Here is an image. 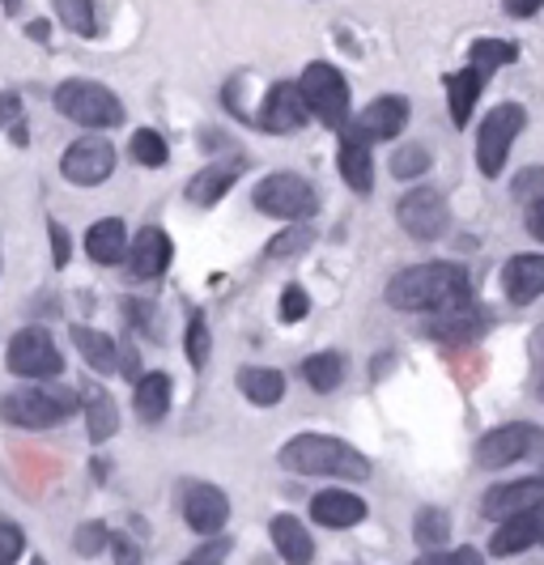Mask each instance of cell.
<instances>
[{
    "label": "cell",
    "mask_w": 544,
    "mask_h": 565,
    "mask_svg": "<svg viewBox=\"0 0 544 565\" xmlns=\"http://www.w3.org/2000/svg\"><path fill=\"white\" fill-rule=\"evenodd\" d=\"M82 408V392H68V387H22L13 396L0 399V417L13 425H26V429H52L64 425L68 417H77Z\"/></svg>",
    "instance_id": "3"
},
{
    "label": "cell",
    "mask_w": 544,
    "mask_h": 565,
    "mask_svg": "<svg viewBox=\"0 0 544 565\" xmlns=\"http://www.w3.org/2000/svg\"><path fill=\"white\" fill-rule=\"evenodd\" d=\"M30 565H47V562H30Z\"/></svg>",
    "instance_id": "50"
},
{
    "label": "cell",
    "mask_w": 544,
    "mask_h": 565,
    "mask_svg": "<svg viewBox=\"0 0 544 565\" xmlns=\"http://www.w3.org/2000/svg\"><path fill=\"white\" fill-rule=\"evenodd\" d=\"M18 119H22V98L18 94H0V128H9Z\"/></svg>",
    "instance_id": "46"
},
{
    "label": "cell",
    "mask_w": 544,
    "mask_h": 565,
    "mask_svg": "<svg viewBox=\"0 0 544 565\" xmlns=\"http://www.w3.org/2000/svg\"><path fill=\"white\" fill-rule=\"evenodd\" d=\"M252 200H256V209L264 217H277V222H289V226L319 213V192L302 174H289V170H277V174L259 179Z\"/></svg>",
    "instance_id": "5"
},
{
    "label": "cell",
    "mask_w": 544,
    "mask_h": 565,
    "mask_svg": "<svg viewBox=\"0 0 544 565\" xmlns=\"http://www.w3.org/2000/svg\"><path fill=\"white\" fill-rule=\"evenodd\" d=\"M47 234H52V252H56V268H64L68 264V230L60 226V222H47Z\"/></svg>",
    "instance_id": "45"
},
{
    "label": "cell",
    "mask_w": 544,
    "mask_h": 565,
    "mask_svg": "<svg viewBox=\"0 0 544 565\" xmlns=\"http://www.w3.org/2000/svg\"><path fill=\"white\" fill-rule=\"evenodd\" d=\"M532 544L544 548V502L527 507L523 514L502 519L493 540H489V553H493V557H515V553H527Z\"/></svg>",
    "instance_id": "16"
},
{
    "label": "cell",
    "mask_w": 544,
    "mask_h": 565,
    "mask_svg": "<svg viewBox=\"0 0 544 565\" xmlns=\"http://www.w3.org/2000/svg\"><path fill=\"white\" fill-rule=\"evenodd\" d=\"M527 128V111L519 103H502L481 119V132H477V167L486 179L502 174L506 158H511V145L519 141V132Z\"/></svg>",
    "instance_id": "7"
},
{
    "label": "cell",
    "mask_w": 544,
    "mask_h": 565,
    "mask_svg": "<svg viewBox=\"0 0 544 565\" xmlns=\"http://www.w3.org/2000/svg\"><path fill=\"white\" fill-rule=\"evenodd\" d=\"M26 553V532L9 519H0V565H18V557Z\"/></svg>",
    "instance_id": "40"
},
{
    "label": "cell",
    "mask_w": 544,
    "mask_h": 565,
    "mask_svg": "<svg viewBox=\"0 0 544 565\" xmlns=\"http://www.w3.org/2000/svg\"><path fill=\"white\" fill-rule=\"evenodd\" d=\"M56 18L64 22V30L94 39L98 34V13H94V0H56Z\"/></svg>",
    "instance_id": "34"
},
{
    "label": "cell",
    "mask_w": 544,
    "mask_h": 565,
    "mask_svg": "<svg viewBox=\"0 0 544 565\" xmlns=\"http://www.w3.org/2000/svg\"><path fill=\"white\" fill-rule=\"evenodd\" d=\"M281 468L294 477H332V481H366L371 459L337 434H298L281 447Z\"/></svg>",
    "instance_id": "2"
},
{
    "label": "cell",
    "mask_w": 544,
    "mask_h": 565,
    "mask_svg": "<svg viewBox=\"0 0 544 565\" xmlns=\"http://www.w3.org/2000/svg\"><path fill=\"white\" fill-rule=\"evenodd\" d=\"M311 119V107H307V98H302V89L289 82H277L268 89V98H264V107H259L256 124L264 132H273V137H289V132H298L302 124Z\"/></svg>",
    "instance_id": "13"
},
{
    "label": "cell",
    "mask_w": 544,
    "mask_h": 565,
    "mask_svg": "<svg viewBox=\"0 0 544 565\" xmlns=\"http://www.w3.org/2000/svg\"><path fill=\"white\" fill-rule=\"evenodd\" d=\"M544 502V472L541 477H523V481H506L486 489L481 498V514L486 519H511V514H523L527 507Z\"/></svg>",
    "instance_id": "18"
},
{
    "label": "cell",
    "mask_w": 544,
    "mask_h": 565,
    "mask_svg": "<svg viewBox=\"0 0 544 565\" xmlns=\"http://www.w3.org/2000/svg\"><path fill=\"white\" fill-rule=\"evenodd\" d=\"M426 170H430V149L426 145H404V149L392 153V174L396 179H417Z\"/></svg>",
    "instance_id": "37"
},
{
    "label": "cell",
    "mask_w": 544,
    "mask_h": 565,
    "mask_svg": "<svg viewBox=\"0 0 544 565\" xmlns=\"http://www.w3.org/2000/svg\"><path fill=\"white\" fill-rule=\"evenodd\" d=\"M183 519H188V527L201 532V536H222L230 523V498L217 484L192 481L183 489Z\"/></svg>",
    "instance_id": "14"
},
{
    "label": "cell",
    "mask_w": 544,
    "mask_h": 565,
    "mask_svg": "<svg viewBox=\"0 0 544 565\" xmlns=\"http://www.w3.org/2000/svg\"><path fill=\"white\" fill-rule=\"evenodd\" d=\"M268 536H273V548H277V557L286 565L316 562V540H311V532H307L294 514H277V519L268 523Z\"/></svg>",
    "instance_id": "22"
},
{
    "label": "cell",
    "mask_w": 544,
    "mask_h": 565,
    "mask_svg": "<svg viewBox=\"0 0 544 565\" xmlns=\"http://www.w3.org/2000/svg\"><path fill=\"white\" fill-rule=\"evenodd\" d=\"M298 89H302L307 107H311V115H316L323 128H332V132L349 128V82L341 77V68L316 60V64H307Z\"/></svg>",
    "instance_id": "6"
},
{
    "label": "cell",
    "mask_w": 544,
    "mask_h": 565,
    "mask_svg": "<svg viewBox=\"0 0 544 565\" xmlns=\"http://www.w3.org/2000/svg\"><path fill=\"white\" fill-rule=\"evenodd\" d=\"M396 222H401V230L408 238L434 243V238H442V234L451 230V209H447L442 192H434V188H413V192L401 196V204H396Z\"/></svg>",
    "instance_id": "10"
},
{
    "label": "cell",
    "mask_w": 544,
    "mask_h": 565,
    "mask_svg": "<svg viewBox=\"0 0 544 565\" xmlns=\"http://www.w3.org/2000/svg\"><path fill=\"white\" fill-rule=\"evenodd\" d=\"M515 200H541L544 196V167H527L519 170V179L511 183Z\"/></svg>",
    "instance_id": "42"
},
{
    "label": "cell",
    "mask_w": 544,
    "mask_h": 565,
    "mask_svg": "<svg viewBox=\"0 0 544 565\" xmlns=\"http://www.w3.org/2000/svg\"><path fill=\"white\" fill-rule=\"evenodd\" d=\"M30 39H47V22H30Z\"/></svg>",
    "instance_id": "49"
},
{
    "label": "cell",
    "mask_w": 544,
    "mask_h": 565,
    "mask_svg": "<svg viewBox=\"0 0 544 565\" xmlns=\"http://www.w3.org/2000/svg\"><path fill=\"white\" fill-rule=\"evenodd\" d=\"M86 255L94 264H119L128 259V226L119 217H103L86 230Z\"/></svg>",
    "instance_id": "25"
},
{
    "label": "cell",
    "mask_w": 544,
    "mask_h": 565,
    "mask_svg": "<svg viewBox=\"0 0 544 565\" xmlns=\"http://www.w3.org/2000/svg\"><path fill=\"white\" fill-rule=\"evenodd\" d=\"M413 540L434 553V548H442L447 540H451V514L442 507H422L417 510V519H413Z\"/></svg>",
    "instance_id": "32"
},
{
    "label": "cell",
    "mask_w": 544,
    "mask_h": 565,
    "mask_svg": "<svg viewBox=\"0 0 544 565\" xmlns=\"http://www.w3.org/2000/svg\"><path fill=\"white\" fill-rule=\"evenodd\" d=\"M404 124H408V98L404 94H383V98H374L366 111H358V119H349V128L358 137H366L371 145L401 137Z\"/></svg>",
    "instance_id": "15"
},
{
    "label": "cell",
    "mask_w": 544,
    "mask_h": 565,
    "mask_svg": "<svg viewBox=\"0 0 544 565\" xmlns=\"http://www.w3.org/2000/svg\"><path fill=\"white\" fill-rule=\"evenodd\" d=\"M111 557H115V565H141V548H137V540L132 536L111 532Z\"/></svg>",
    "instance_id": "44"
},
{
    "label": "cell",
    "mask_w": 544,
    "mask_h": 565,
    "mask_svg": "<svg viewBox=\"0 0 544 565\" xmlns=\"http://www.w3.org/2000/svg\"><path fill=\"white\" fill-rule=\"evenodd\" d=\"M4 366L18 379H60L64 358L47 328H22V332H13L9 349H4Z\"/></svg>",
    "instance_id": "9"
},
{
    "label": "cell",
    "mask_w": 544,
    "mask_h": 565,
    "mask_svg": "<svg viewBox=\"0 0 544 565\" xmlns=\"http://www.w3.org/2000/svg\"><path fill=\"white\" fill-rule=\"evenodd\" d=\"M311 519L319 527H332V532H344V527H358L366 519V502L349 489H323L311 498Z\"/></svg>",
    "instance_id": "20"
},
{
    "label": "cell",
    "mask_w": 544,
    "mask_h": 565,
    "mask_svg": "<svg viewBox=\"0 0 544 565\" xmlns=\"http://www.w3.org/2000/svg\"><path fill=\"white\" fill-rule=\"evenodd\" d=\"M472 298V281H468V268L451 264V259H430V264H413L401 268L392 281H387V302L396 311H447Z\"/></svg>",
    "instance_id": "1"
},
{
    "label": "cell",
    "mask_w": 544,
    "mask_h": 565,
    "mask_svg": "<svg viewBox=\"0 0 544 565\" xmlns=\"http://www.w3.org/2000/svg\"><path fill=\"white\" fill-rule=\"evenodd\" d=\"M337 162H341V179L358 192V196H366L374 188V162H371V141L366 137H358L353 128H344L341 132V153H337Z\"/></svg>",
    "instance_id": "21"
},
{
    "label": "cell",
    "mask_w": 544,
    "mask_h": 565,
    "mask_svg": "<svg viewBox=\"0 0 544 565\" xmlns=\"http://www.w3.org/2000/svg\"><path fill=\"white\" fill-rule=\"evenodd\" d=\"M519 459H544V429L527 422H511L489 429L486 438L477 443V463L489 472H502Z\"/></svg>",
    "instance_id": "8"
},
{
    "label": "cell",
    "mask_w": 544,
    "mask_h": 565,
    "mask_svg": "<svg viewBox=\"0 0 544 565\" xmlns=\"http://www.w3.org/2000/svg\"><path fill=\"white\" fill-rule=\"evenodd\" d=\"M316 243V230L311 226H289L281 230L273 243H268V259H289V255H302Z\"/></svg>",
    "instance_id": "36"
},
{
    "label": "cell",
    "mask_w": 544,
    "mask_h": 565,
    "mask_svg": "<svg viewBox=\"0 0 544 565\" xmlns=\"http://www.w3.org/2000/svg\"><path fill=\"white\" fill-rule=\"evenodd\" d=\"M82 408H86L89 443H107V438H115V429H119V408H115V399L107 396L98 383H86Z\"/></svg>",
    "instance_id": "27"
},
{
    "label": "cell",
    "mask_w": 544,
    "mask_h": 565,
    "mask_svg": "<svg viewBox=\"0 0 544 565\" xmlns=\"http://www.w3.org/2000/svg\"><path fill=\"white\" fill-rule=\"evenodd\" d=\"M502 289L511 302H532L544 294V255H511L502 268Z\"/></svg>",
    "instance_id": "23"
},
{
    "label": "cell",
    "mask_w": 544,
    "mask_h": 565,
    "mask_svg": "<svg viewBox=\"0 0 544 565\" xmlns=\"http://www.w3.org/2000/svg\"><path fill=\"white\" fill-rule=\"evenodd\" d=\"M307 315H311L307 289H302V285H286V294H281V319H286V323H298V319H307Z\"/></svg>",
    "instance_id": "41"
},
{
    "label": "cell",
    "mask_w": 544,
    "mask_h": 565,
    "mask_svg": "<svg viewBox=\"0 0 544 565\" xmlns=\"http://www.w3.org/2000/svg\"><path fill=\"white\" fill-rule=\"evenodd\" d=\"M519 60V47L511 39H477L472 47H468V68H477L481 77H493L498 68H506V64H515Z\"/></svg>",
    "instance_id": "30"
},
{
    "label": "cell",
    "mask_w": 544,
    "mask_h": 565,
    "mask_svg": "<svg viewBox=\"0 0 544 565\" xmlns=\"http://www.w3.org/2000/svg\"><path fill=\"white\" fill-rule=\"evenodd\" d=\"M489 328H493V311L472 302V298L426 319V337L438 340V344H472V340L486 337Z\"/></svg>",
    "instance_id": "12"
},
{
    "label": "cell",
    "mask_w": 544,
    "mask_h": 565,
    "mask_svg": "<svg viewBox=\"0 0 544 565\" xmlns=\"http://www.w3.org/2000/svg\"><path fill=\"white\" fill-rule=\"evenodd\" d=\"M541 396H544V383H541Z\"/></svg>",
    "instance_id": "51"
},
{
    "label": "cell",
    "mask_w": 544,
    "mask_h": 565,
    "mask_svg": "<svg viewBox=\"0 0 544 565\" xmlns=\"http://www.w3.org/2000/svg\"><path fill=\"white\" fill-rule=\"evenodd\" d=\"M238 392L252 399L256 408H273L286 396V374L273 366H243L238 370Z\"/></svg>",
    "instance_id": "26"
},
{
    "label": "cell",
    "mask_w": 544,
    "mask_h": 565,
    "mask_svg": "<svg viewBox=\"0 0 544 565\" xmlns=\"http://www.w3.org/2000/svg\"><path fill=\"white\" fill-rule=\"evenodd\" d=\"M527 234H532V238H541V243H544V196L527 204Z\"/></svg>",
    "instance_id": "47"
},
{
    "label": "cell",
    "mask_w": 544,
    "mask_h": 565,
    "mask_svg": "<svg viewBox=\"0 0 544 565\" xmlns=\"http://www.w3.org/2000/svg\"><path fill=\"white\" fill-rule=\"evenodd\" d=\"M243 170H247V162H243V158L209 162V167H201L196 174H192V179H188V200H192V204H201V209L217 204V200L226 196L230 188L243 179Z\"/></svg>",
    "instance_id": "19"
},
{
    "label": "cell",
    "mask_w": 544,
    "mask_h": 565,
    "mask_svg": "<svg viewBox=\"0 0 544 565\" xmlns=\"http://www.w3.org/2000/svg\"><path fill=\"white\" fill-rule=\"evenodd\" d=\"M302 379L311 383V392H319V396H323V392H337L344 379V358L332 353V349H328V353H311V358L302 362Z\"/></svg>",
    "instance_id": "31"
},
{
    "label": "cell",
    "mask_w": 544,
    "mask_h": 565,
    "mask_svg": "<svg viewBox=\"0 0 544 565\" xmlns=\"http://www.w3.org/2000/svg\"><path fill=\"white\" fill-rule=\"evenodd\" d=\"M73 344L98 374H124V349L98 328H73Z\"/></svg>",
    "instance_id": "24"
},
{
    "label": "cell",
    "mask_w": 544,
    "mask_h": 565,
    "mask_svg": "<svg viewBox=\"0 0 544 565\" xmlns=\"http://www.w3.org/2000/svg\"><path fill=\"white\" fill-rule=\"evenodd\" d=\"M209 349H213V337H209V319L196 311L192 319H188V337H183V353H188L192 370L209 366Z\"/></svg>",
    "instance_id": "35"
},
{
    "label": "cell",
    "mask_w": 544,
    "mask_h": 565,
    "mask_svg": "<svg viewBox=\"0 0 544 565\" xmlns=\"http://www.w3.org/2000/svg\"><path fill=\"white\" fill-rule=\"evenodd\" d=\"M413 565H486V557L477 548H434V553H422Z\"/></svg>",
    "instance_id": "39"
},
{
    "label": "cell",
    "mask_w": 544,
    "mask_h": 565,
    "mask_svg": "<svg viewBox=\"0 0 544 565\" xmlns=\"http://www.w3.org/2000/svg\"><path fill=\"white\" fill-rule=\"evenodd\" d=\"M541 9H544V0H506V13L519 18V22H523V18H536Z\"/></svg>",
    "instance_id": "48"
},
{
    "label": "cell",
    "mask_w": 544,
    "mask_h": 565,
    "mask_svg": "<svg viewBox=\"0 0 544 565\" xmlns=\"http://www.w3.org/2000/svg\"><path fill=\"white\" fill-rule=\"evenodd\" d=\"M128 153H132L141 167H153V170L171 162V145H167L162 132H153V128H137L132 141H128Z\"/></svg>",
    "instance_id": "33"
},
{
    "label": "cell",
    "mask_w": 544,
    "mask_h": 565,
    "mask_svg": "<svg viewBox=\"0 0 544 565\" xmlns=\"http://www.w3.org/2000/svg\"><path fill=\"white\" fill-rule=\"evenodd\" d=\"M171 268V238L162 226L137 230L132 247H128V277L132 281H158Z\"/></svg>",
    "instance_id": "17"
},
{
    "label": "cell",
    "mask_w": 544,
    "mask_h": 565,
    "mask_svg": "<svg viewBox=\"0 0 544 565\" xmlns=\"http://www.w3.org/2000/svg\"><path fill=\"white\" fill-rule=\"evenodd\" d=\"M56 111L82 128H119L124 124V103L103 82H86V77H68L56 85Z\"/></svg>",
    "instance_id": "4"
},
{
    "label": "cell",
    "mask_w": 544,
    "mask_h": 565,
    "mask_svg": "<svg viewBox=\"0 0 544 565\" xmlns=\"http://www.w3.org/2000/svg\"><path fill=\"white\" fill-rule=\"evenodd\" d=\"M115 170V149L111 141H103V137H82V141H73L64 149V158H60V174L68 179V183H77V188H98V183H107Z\"/></svg>",
    "instance_id": "11"
},
{
    "label": "cell",
    "mask_w": 544,
    "mask_h": 565,
    "mask_svg": "<svg viewBox=\"0 0 544 565\" xmlns=\"http://www.w3.org/2000/svg\"><path fill=\"white\" fill-rule=\"evenodd\" d=\"M132 404H137V417H141L145 425H158L167 413H171V379L158 374V370L141 374V379H137V396H132Z\"/></svg>",
    "instance_id": "29"
},
{
    "label": "cell",
    "mask_w": 544,
    "mask_h": 565,
    "mask_svg": "<svg viewBox=\"0 0 544 565\" xmlns=\"http://www.w3.org/2000/svg\"><path fill=\"white\" fill-rule=\"evenodd\" d=\"M481 85L486 77L477 68H459V73H447V111H451V124L463 128L472 119V107L481 98Z\"/></svg>",
    "instance_id": "28"
},
{
    "label": "cell",
    "mask_w": 544,
    "mask_h": 565,
    "mask_svg": "<svg viewBox=\"0 0 544 565\" xmlns=\"http://www.w3.org/2000/svg\"><path fill=\"white\" fill-rule=\"evenodd\" d=\"M103 548H111V532H107L103 523H82V527L73 532V553H77V557H98Z\"/></svg>",
    "instance_id": "38"
},
{
    "label": "cell",
    "mask_w": 544,
    "mask_h": 565,
    "mask_svg": "<svg viewBox=\"0 0 544 565\" xmlns=\"http://www.w3.org/2000/svg\"><path fill=\"white\" fill-rule=\"evenodd\" d=\"M226 557H230V540L222 536V540H204L201 548L192 557H183L179 565H222Z\"/></svg>",
    "instance_id": "43"
}]
</instances>
